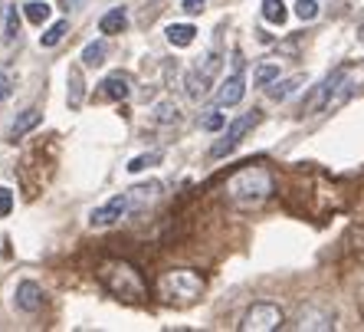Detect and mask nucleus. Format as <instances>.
Returning a JSON list of instances; mask_svg holds the SVG:
<instances>
[{
  "label": "nucleus",
  "instance_id": "nucleus-16",
  "mask_svg": "<svg viewBox=\"0 0 364 332\" xmlns=\"http://www.w3.org/2000/svg\"><path fill=\"white\" fill-rule=\"evenodd\" d=\"M125 26H128V14H125V7L109 10V14H105V17L99 20V30H102V33H109V36L125 33Z\"/></svg>",
  "mask_w": 364,
  "mask_h": 332
},
{
  "label": "nucleus",
  "instance_id": "nucleus-6",
  "mask_svg": "<svg viewBox=\"0 0 364 332\" xmlns=\"http://www.w3.org/2000/svg\"><path fill=\"white\" fill-rule=\"evenodd\" d=\"M259 119H263V115L253 109V112H246V115H240L237 122H230L227 132H223V138L210 148V155H213V158H223V155H230L233 148L240 145V142H243L246 135H250V132H253L256 125H259Z\"/></svg>",
  "mask_w": 364,
  "mask_h": 332
},
{
  "label": "nucleus",
  "instance_id": "nucleus-7",
  "mask_svg": "<svg viewBox=\"0 0 364 332\" xmlns=\"http://www.w3.org/2000/svg\"><path fill=\"white\" fill-rule=\"evenodd\" d=\"M220 73V56L217 53H210V56H203V63L197 69H191L187 73V95L191 99H203V95L210 93V85H213V76Z\"/></svg>",
  "mask_w": 364,
  "mask_h": 332
},
{
  "label": "nucleus",
  "instance_id": "nucleus-3",
  "mask_svg": "<svg viewBox=\"0 0 364 332\" xmlns=\"http://www.w3.org/2000/svg\"><path fill=\"white\" fill-rule=\"evenodd\" d=\"M154 293L161 303L171 306H187L203 293V276L194 270H164L154 283Z\"/></svg>",
  "mask_w": 364,
  "mask_h": 332
},
{
  "label": "nucleus",
  "instance_id": "nucleus-15",
  "mask_svg": "<svg viewBox=\"0 0 364 332\" xmlns=\"http://www.w3.org/2000/svg\"><path fill=\"white\" fill-rule=\"evenodd\" d=\"M132 194V211H144L148 204H154L158 197H161V185L158 181H151V185H138L128 191Z\"/></svg>",
  "mask_w": 364,
  "mask_h": 332
},
{
  "label": "nucleus",
  "instance_id": "nucleus-8",
  "mask_svg": "<svg viewBox=\"0 0 364 332\" xmlns=\"http://www.w3.org/2000/svg\"><path fill=\"white\" fill-rule=\"evenodd\" d=\"M125 214H132V194L122 191V194H115L102 207H95V211L89 214V224H92V227H112V224L122 221Z\"/></svg>",
  "mask_w": 364,
  "mask_h": 332
},
{
  "label": "nucleus",
  "instance_id": "nucleus-1",
  "mask_svg": "<svg viewBox=\"0 0 364 332\" xmlns=\"http://www.w3.org/2000/svg\"><path fill=\"white\" fill-rule=\"evenodd\" d=\"M223 194H227L230 204L243 207V211L259 207L263 201H269V194H272L269 168H266V165H246V168L233 171L227 178V185H223Z\"/></svg>",
  "mask_w": 364,
  "mask_h": 332
},
{
  "label": "nucleus",
  "instance_id": "nucleus-12",
  "mask_svg": "<svg viewBox=\"0 0 364 332\" xmlns=\"http://www.w3.org/2000/svg\"><path fill=\"white\" fill-rule=\"evenodd\" d=\"M14 299H17V309H23V313H36V309L43 306V290L33 280H23V283H17Z\"/></svg>",
  "mask_w": 364,
  "mask_h": 332
},
{
  "label": "nucleus",
  "instance_id": "nucleus-24",
  "mask_svg": "<svg viewBox=\"0 0 364 332\" xmlns=\"http://www.w3.org/2000/svg\"><path fill=\"white\" fill-rule=\"evenodd\" d=\"M276 79H279V66H276V63H263V66L256 69V85H272L276 83Z\"/></svg>",
  "mask_w": 364,
  "mask_h": 332
},
{
  "label": "nucleus",
  "instance_id": "nucleus-14",
  "mask_svg": "<svg viewBox=\"0 0 364 332\" xmlns=\"http://www.w3.org/2000/svg\"><path fill=\"white\" fill-rule=\"evenodd\" d=\"M43 122V112L40 109H26V112H20L17 115V122L10 125V142H20V138L26 135V132H33L36 125Z\"/></svg>",
  "mask_w": 364,
  "mask_h": 332
},
{
  "label": "nucleus",
  "instance_id": "nucleus-22",
  "mask_svg": "<svg viewBox=\"0 0 364 332\" xmlns=\"http://www.w3.org/2000/svg\"><path fill=\"white\" fill-rule=\"evenodd\" d=\"M66 30H69V20H56L53 26H46V33H40V43L43 46H56L66 36Z\"/></svg>",
  "mask_w": 364,
  "mask_h": 332
},
{
  "label": "nucleus",
  "instance_id": "nucleus-4",
  "mask_svg": "<svg viewBox=\"0 0 364 332\" xmlns=\"http://www.w3.org/2000/svg\"><path fill=\"white\" fill-rule=\"evenodd\" d=\"M348 69L341 66V69H335L331 76H325L322 83L312 89V95L305 99V105H302V115H315V112H325V109H331L335 103H341L348 95Z\"/></svg>",
  "mask_w": 364,
  "mask_h": 332
},
{
  "label": "nucleus",
  "instance_id": "nucleus-13",
  "mask_svg": "<svg viewBox=\"0 0 364 332\" xmlns=\"http://www.w3.org/2000/svg\"><path fill=\"white\" fill-rule=\"evenodd\" d=\"M66 85H69V93H66L69 109H73V112L82 109V103H85V79H82V66H69V73H66Z\"/></svg>",
  "mask_w": 364,
  "mask_h": 332
},
{
  "label": "nucleus",
  "instance_id": "nucleus-11",
  "mask_svg": "<svg viewBox=\"0 0 364 332\" xmlns=\"http://www.w3.org/2000/svg\"><path fill=\"white\" fill-rule=\"evenodd\" d=\"M246 93V79H243V66H237V73L233 76H227V83L220 85V93H217V105H237L240 99H243Z\"/></svg>",
  "mask_w": 364,
  "mask_h": 332
},
{
  "label": "nucleus",
  "instance_id": "nucleus-21",
  "mask_svg": "<svg viewBox=\"0 0 364 332\" xmlns=\"http://www.w3.org/2000/svg\"><path fill=\"white\" fill-rule=\"evenodd\" d=\"M105 53H109L105 50V40H95L82 50V63L85 66H102V63H105Z\"/></svg>",
  "mask_w": 364,
  "mask_h": 332
},
{
  "label": "nucleus",
  "instance_id": "nucleus-27",
  "mask_svg": "<svg viewBox=\"0 0 364 332\" xmlns=\"http://www.w3.org/2000/svg\"><path fill=\"white\" fill-rule=\"evenodd\" d=\"M154 119L158 122H178V105L174 103H161L154 109Z\"/></svg>",
  "mask_w": 364,
  "mask_h": 332
},
{
  "label": "nucleus",
  "instance_id": "nucleus-9",
  "mask_svg": "<svg viewBox=\"0 0 364 332\" xmlns=\"http://www.w3.org/2000/svg\"><path fill=\"white\" fill-rule=\"evenodd\" d=\"M292 329H322V332H331V329H335V313H331L328 306L309 303V306L299 309Z\"/></svg>",
  "mask_w": 364,
  "mask_h": 332
},
{
  "label": "nucleus",
  "instance_id": "nucleus-2",
  "mask_svg": "<svg viewBox=\"0 0 364 332\" xmlns=\"http://www.w3.org/2000/svg\"><path fill=\"white\" fill-rule=\"evenodd\" d=\"M95 276H99V283L112 293V296L128 299V303L144 299V293H148V286H144V280H141V273L128 264V260H105V264H99Z\"/></svg>",
  "mask_w": 364,
  "mask_h": 332
},
{
  "label": "nucleus",
  "instance_id": "nucleus-30",
  "mask_svg": "<svg viewBox=\"0 0 364 332\" xmlns=\"http://www.w3.org/2000/svg\"><path fill=\"white\" fill-rule=\"evenodd\" d=\"M7 95H10V76L7 73H0V103H4Z\"/></svg>",
  "mask_w": 364,
  "mask_h": 332
},
{
  "label": "nucleus",
  "instance_id": "nucleus-18",
  "mask_svg": "<svg viewBox=\"0 0 364 332\" xmlns=\"http://www.w3.org/2000/svg\"><path fill=\"white\" fill-rule=\"evenodd\" d=\"M194 36H197V30L191 24H171L168 26L171 46H191V43H194Z\"/></svg>",
  "mask_w": 364,
  "mask_h": 332
},
{
  "label": "nucleus",
  "instance_id": "nucleus-25",
  "mask_svg": "<svg viewBox=\"0 0 364 332\" xmlns=\"http://www.w3.org/2000/svg\"><path fill=\"white\" fill-rule=\"evenodd\" d=\"M20 36V17H17V7H10L7 10V33H4V40L14 43Z\"/></svg>",
  "mask_w": 364,
  "mask_h": 332
},
{
  "label": "nucleus",
  "instance_id": "nucleus-5",
  "mask_svg": "<svg viewBox=\"0 0 364 332\" xmlns=\"http://www.w3.org/2000/svg\"><path fill=\"white\" fill-rule=\"evenodd\" d=\"M282 323H286V316H282V309L276 306V303H253V306L246 309L240 329L243 332H272V329H279Z\"/></svg>",
  "mask_w": 364,
  "mask_h": 332
},
{
  "label": "nucleus",
  "instance_id": "nucleus-17",
  "mask_svg": "<svg viewBox=\"0 0 364 332\" xmlns=\"http://www.w3.org/2000/svg\"><path fill=\"white\" fill-rule=\"evenodd\" d=\"M302 83H305V76H292V79H282V83L276 79L272 85H266V95H269L272 103H282V99H289Z\"/></svg>",
  "mask_w": 364,
  "mask_h": 332
},
{
  "label": "nucleus",
  "instance_id": "nucleus-31",
  "mask_svg": "<svg viewBox=\"0 0 364 332\" xmlns=\"http://www.w3.org/2000/svg\"><path fill=\"white\" fill-rule=\"evenodd\" d=\"M203 4H207V0H184V10L187 14H200Z\"/></svg>",
  "mask_w": 364,
  "mask_h": 332
},
{
  "label": "nucleus",
  "instance_id": "nucleus-29",
  "mask_svg": "<svg viewBox=\"0 0 364 332\" xmlns=\"http://www.w3.org/2000/svg\"><path fill=\"white\" fill-rule=\"evenodd\" d=\"M203 128H207V132H217V128H223V115H220V112H210V115L203 119Z\"/></svg>",
  "mask_w": 364,
  "mask_h": 332
},
{
  "label": "nucleus",
  "instance_id": "nucleus-23",
  "mask_svg": "<svg viewBox=\"0 0 364 332\" xmlns=\"http://www.w3.org/2000/svg\"><path fill=\"white\" fill-rule=\"evenodd\" d=\"M161 158H164L161 152L138 155V158H132V162H128V171H132V175H138V171H144V168H151V165H158V162H161Z\"/></svg>",
  "mask_w": 364,
  "mask_h": 332
},
{
  "label": "nucleus",
  "instance_id": "nucleus-19",
  "mask_svg": "<svg viewBox=\"0 0 364 332\" xmlns=\"http://www.w3.org/2000/svg\"><path fill=\"white\" fill-rule=\"evenodd\" d=\"M23 10H26V20L36 24V26H43L46 20H50V14H53L46 0H30V4H23Z\"/></svg>",
  "mask_w": 364,
  "mask_h": 332
},
{
  "label": "nucleus",
  "instance_id": "nucleus-28",
  "mask_svg": "<svg viewBox=\"0 0 364 332\" xmlns=\"http://www.w3.org/2000/svg\"><path fill=\"white\" fill-rule=\"evenodd\" d=\"M14 211V191L10 187H0V217H7Z\"/></svg>",
  "mask_w": 364,
  "mask_h": 332
},
{
  "label": "nucleus",
  "instance_id": "nucleus-26",
  "mask_svg": "<svg viewBox=\"0 0 364 332\" xmlns=\"http://www.w3.org/2000/svg\"><path fill=\"white\" fill-rule=\"evenodd\" d=\"M296 17L299 20H315V17H318V4H315V0H299V4H296Z\"/></svg>",
  "mask_w": 364,
  "mask_h": 332
},
{
  "label": "nucleus",
  "instance_id": "nucleus-20",
  "mask_svg": "<svg viewBox=\"0 0 364 332\" xmlns=\"http://www.w3.org/2000/svg\"><path fill=\"white\" fill-rule=\"evenodd\" d=\"M263 17L269 20V24H276V26H282L286 24V4L282 0H263Z\"/></svg>",
  "mask_w": 364,
  "mask_h": 332
},
{
  "label": "nucleus",
  "instance_id": "nucleus-10",
  "mask_svg": "<svg viewBox=\"0 0 364 332\" xmlns=\"http://www.w3.org/2000/svg\"><path fill=\"white\" fill-rule=\"evenodd\" d=\"M128 95H132V76L122 73V69L109 73L95 89V99H109V103H125Z\"/></svg>",
  "mask_w": 364,
  "mask_h": 332
}]
</instances>
